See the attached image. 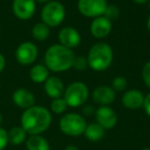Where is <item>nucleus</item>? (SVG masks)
Returning <instances> with one entry per match:
<instances>
[{
	"label": "nucleus",
	"mask_w": 150,
	"mask_h": 150,
	"mask_svg": "<svg viewBox=\"0 0 150 150\" xmlns=\"http://www.w3.org/2000/svg\"><path fill=\"white\" fill-rule=\"evenodd\" d=\"M52 114L46 108L32 106L24 111L21 117V127L29 135H40L50 127Z\"/></svg>",
	"instance_id": "f257e3e1"
},
{
	"label": "nucleus",
	"mask_w": 150,
	"mask_h": 150,
	"mask_svg": "<svg viewBox=\"0 0 150 150\" xmlns=\"http://www.w3.org/2000/svg\"><path fill=\"white\" fill-rule=\"evenodd\" d=\"M74 58L75 54L72 50L65 47L62 44H54L46 50L44 62L48 70L62 72L72 67Z\"/></svg>",
	"instance_id": "f03ea898"
},
{
	"label": "nucleus",
	"mask_w": 150,
	"mask_h": 150,
	"mask_svg": "<svg viewBox=\"0 0 150 150\" xmlns=\"http://www.w3.org/2000/svg\"><path fill=\"white\" fill-rule=\"evenodd\" d=\"M88 67L95 71H105L110 67L113 61V52L109 44L98 42L91 47L88 54Z\"/></svg>",
	"instance_id": "7ed1b4c3"
},
{
	"label": "nucleus",
	"mask_w": 150,
	"mask_h": 150,
	"mask_svg": "<svg viewBox=\"0 0 150 150\" xmlns=\"http://www.w3.org/2000/svg\"><path fill=\"white\" fill-rule=\"evenodd\" d=\"M88 125L83 116L77 113H67L60 119L59 127L63 134L70 137L83 135Z\"/></svg>",
	"instance_id": "20e7f679"
},
{
	"label": "nucleus",
	"mask_w": 150,
	"mask_h": 150,
	"mask_svg": "<svg viewBox=\"0 0 150 150\" xmlns=\"http://www.w3.org/2000/svg\"><path fill=\"white\" fill-rule=\"evenodd\" d=\"M88 98V88L83 82L76 81L65 88L64 99L72 108L82 106Z\"/></svg>",
	"instance_id": "39448f33"
},
{
	"label": "nucleus",
	"mask_w": 150,
	"mask_h": 150,
	"mask_svg": "<svg viewBox=\"0 0 150 150\" xmlns=\"http://www.w3.org/2000/svg\"><path fill=\"white\" fill-rule=\"evenodd\" d=\"M65 7L59 1H50L41 11L42 23L48 27H58L65 19Z\"/></svg>",
	"instance_id": "423d86ee"
},
{
	"label": "nucleus",
	"mask_w": 150,
	"mask_h": 150,
	"mask_svg": "<svg viewBox=\"0 0 150 150\" xmlns=\"http://www.w3.org/2000/svg\"><path fill=\"white\" fill-rule=\"evenodd\" d=\"M106 0H78L79 13L86 18H98L103 16L107 7Z\"/></svg>",
	"instance_id": "0eeeda50"
},
{
	"label": "nucleus",
	"mask_w": 150,
	"mask_h": 150,
	"mask_svg": "<svg viewBox=\"0 0 150 150\" xmlns=\"http://www.w3.org/2000/svg\"><path fill=\"white\" fill-rule=\"evenodd\" d=\"M97 123L101 125L104 129H110L116 125L117 115L112 108L108 106H101L95 112Z\"/></svg>",
	"instance_id": "6e6552de"
},
{
	"label": "nucleus",
	"mask_w": 150,
	"mask_h": 150,
	"mask_svg": "<svg viewBox=\"0 0 150 150\" xmlns=\"http://www.w3.org/2000/svg\"><path fill=\"white\" fill-rule=\"evenodd\" d=\"M38 54L37 47L32 42H24L20 44L16 52L17 61L22 65H30L36 60Z\"/></svg>",
	"instance_id": "1a4fd4ad"
},
{
	"label": "nucleus",
	"mask_w": 150,
	"mask_h": 150,
	"mask_svg": "<svg viewBox=\"0 0 150 150\" xmlns=\"http://www.w3.org/2000/svg\"><path fill=\"white\" fill-rule=\"evenodd\" d=\"M13 11L20 20H29L35 13V0H13Z\"/></svg>",
	"instance_id": "9d476101"
},
{
	"label": "nucleus",
	"mask_w": 150,
	"mask_h": 150,
	"mask_svg": "<svg viewBox=\"0 0 150 150\" xmlns=\"http://www.w3.org/2000/svg\"><path fill=\"white\" fill-rule=\"evenodd\" d=\"M58 37L60 40V44H62L65 47L70 48V50L77 47L81 41L79 32L72 27H65L61 29Z\"/></svg>",
	"instance_id": "9b49d317"
},
{
	"label": "nucleus",
	"mask_w": 150,
	"mask_h": 150,
	"mask_svg": "<svg viewBox=\"0 0 150 150\" xmlns=\"http://www.w3.org/2000/svg\"><path fill=\"white\" fill-rule=\"evenodd\" d=\"M112 29L111 22L105 17L95 18L91 24V33L96 38H104L108 36Z\"/></svg>",
	"instance_id": "f8f14e48"
},
{
	"label": "nucleus",
	"mask_w": 150,
	"mask_h": 150,
	"mask_svg": "<svg viewBox=\"0 0 150 150\" xmlns=\"http://www.w3.org/2000/svg\"><path fill=\"white\" fill-rule=\"evenodd\" d=\"M93 100L95 103L101 105V106H107L114 102L115 91L107 86H98L93 93Z\"/></svg>",
	"instance_id": "ddd939ff"
},
{
	"label": "nucleus",
	"mask_w": 150,
	"mask_h": 150,
	"mask_svg": "<svg viewBox=\"0 0 150 150\" xmlns=\"http://www.w3.org/2000/svg\"><path fill=\"white\" fill-rule=\"evenodd\" d=\"M144 95L138 90H129L123 94L121 102L122 105L127 109H139L143 106L144 103Z\"/></svg>",
	"instance_id": "4468645a"
},
{
	"label": "nucleus",
	"mask_w": 150,
	"mask_h": 150,
	"mask_svg": "<svg viewBox=\"0 0 150 150\" xmlns=\"http://www.w3.org/2000/svg\"><path fill=\"white\" fill-rule=\"evenodd\" d=\"M44 91L52 99H58L64 95L65 88L62 80L57 76L48 77L44 82Z\"/></svg>",
	"instance_id": "2eb2a0df"
},
{
	"label": "nucleus",
	"mask_w": 150,
	"mask_h": 150,
	"mask_svg": "<svg viewBox=\"0 0 150 150\" xmlns=\"http://www.w3.org/2000/svg\"><path fill=\"white\" fill-rule=\"evenodd\" d=\"M13 101L17 106L23 109H28L34 106V95L26 88H19L13 95Z\"/></svg>",
	"instance_id": "dca6fc26"
},
{
	"label": "nucleus",
	"mask_w": 150,
	"mask_h": 150,
	"mask_svg": "<svg viewBox=\"0 0 150 150\" xmlns=\"http://www.w3.org/2000/svg\"><path fill=\"white\" fill-rule=\"evenodd\" d=\"M27 150H50L47 140L40 135H31L26 142Z\"/></svg>",
	"instance_id": "f3484780"
},
{
	"label": "nucleus",
	"mask_w": 150,
	"mask_h": 150,
	"mask_svg": "<svg viewBox=\"0 0 150 150\" xmlns=\"http://www.w3.org/2000/svg\"><path fill=\"white\" fill-rule=\"evenodd\" d=\"M83 135L91 142H98L105 136V129L99 123L94 122L86 125Z\"/></svg>",
	"instance_id": "a211bd4d"
},
{
	"label": "nucleus",
	"mask_w": 150,
	"mask_h": 150,
	"mask_svg": "<svg viewBox=\"0 0 150 150\" xmlns=\"http://www.w3.org/2000/svg\"><path fill=\"white\" fill-rule=\"evenodd\" d=\"M48 74H50V71L47 67L44 65H35L30 70V78L35 83L45 82V80L48 78Z\"/></svg>",
	"instance_id": "6ab92c4d"
},
{
	"label": "nucleus",
	"mask_w": 150,
	"mask_h": 150,
	"mask_svg": "<svg viewBox=\"0 0 150 150\" xmlns=\"http://www.w3.org/2000/svg\"><path fill=\"white\" fill-rule=\"evenodd\" d=\"M7 138H8V143L13 145H21L25 142L27 133L22 127H13L7 133Z\"/></svg>",
	"instance_id": "aec40b11"
},
{
	"label": "nucleus",
	"mask_w": 150,
	"mask_h": 150,
	"mask_svg": "<svg viewBox=\"0 0 150 150\" xmlns=\"http://www.w3.org/2000/svg\"><path fill=\"white\" fill-rule=\"evenodd\" d=\"M32 36L38 41H44L50 36V27L44 23H38L32 29Z\"/></svg>",
	"instance_id": "412c9836"
},
{
	"label": "nucleus",
	"mask_w": 150,
	"mask_h": 150,
	"mask_svg": "<svg viewBox=\"0 0 150 150\" xmlns=\"http://www.w3.org/2000/svg\"><path fill=\"white\" fill-rule=\"evenodd\" d=\"M68 108V104L65 101L64 98H58V99H52V102L50 104V109L54 113L56 114H62L66 111Z\"/></svg>",
	"instance_id": "4be33fe9"
},
{
	"label": "nucleus",
	"mask_w": 150,
	"mask_h": 150,
	"mask_svg": "<svg viewBox=\"0 0 150 150\" xmlns=\"http://www.w3.org/2000/svg\"><path fill=\"white\" fill-rule=\"evenodd\" d=\"M103 17H105L106 19H108L109 21H114V20L118 19L119 17V9L116 5L114 4H109L107 5L106 9H105Z\"/></svg>",
	"instance_id": "5701e85b"
},
{
	"label": "nucleus",
	"mask_w": 150,
	"mask_h": 150,
	"mask_svg": "<svg viewBox=\"0 0 150 150\" xmlns=\"http://www.w3.org/2000/svg\"><path fill=\"white\" fill-rule=\"evenodd\" d=\"M127 86V78L123 76H117L112 81V88L116 92H123Z\"/></svg>",
	"instance_id": "b1692460"
},
{
	"label": "nucleus",
	"mask_w": 150,
	"mask_h": 150,
	"mask_svg": "<svg viewBox=\"0 0 150 150\" xmlns=\"http://www.w3.org/2000/svg\"><path fill=\"white\" fill-rule=\"evenodd\" d=\"M88 66V60H86V57L78 56V57H75V58H74L72 67L75 69V70L83 71V70H86Z\"/></svg>",
	"instance_id": "393cba45"
},
{
	"label": "nucleus",
	"mask_w": 150,
	"mask_h": 150,
	"mask_svg": "<svg viewBox=\"0 0 150 150\" xmlns=\"http://www.w3.org/2000/svg\"><path fill=\"white\" fill-rule=\"evenodd\" d=\"M142 78L145 84L150 88V62H147L142 69Z\"/></svg>",
	"instance_id": "a878e982"
},
{
	"label": "nucleus",
	"mask_w": 150,
	"mask_h": 150,
	"mask_svg": "<svg viewBox=\"0 0 150 150\" xmlns=\"http://www.w3.org/2000/svg\"><path fill=\"white\" fill-rule=\"evenodd\" d=\"M8 144V138H7V132L4 129L0 127V150H3Z\"/></svg>",
	"instance_id": "bb28decb"
},
{
	"label": "nucleus",
	"mask_w": 150,
	"mask_h": 150,
	"mask_svg": "<svg viewBox=\"0 0 150 150\" xmlns=\"http://www.w3.org/2000/svg\"><path fill=\"white\" fill-rule=\"evenodd\" d=\"M143 107H144V110H145L146 114L150 117V93L144 98Z\"/></svg>",
	"instance_id": "cd10ccee"
},
{
	"label": "nucleus",
	"mask_w": 150,
	"mask_h": 150,
	"mask_svg": "<svg viewBox=\"0 0 150 150\" xmlns=\"http://www.w3.org/2000/svg\"><path fill=\"white\" fill-rule=\"evenodd\" d=\"M82 112L84 113V115H88V116H91V115L94 114L96 111H95V109L93 108L92 106H86L83 108V110H82Z\"/></svg>",
	"instance_id": "c85d7f7f"
},
{
	"label": "nucleus",
	"mask_w": 150,
	"mask_h": 150,
	"mask_svg": "<svg viewBox=\"0 0 150 150\" xmlns=\"http://www.w3.org/2000/svg\"><path fill=\"white\" fill-rule=\"evenodd\" d=\"M4 66H5V59L2 54H0V73L2 72V70L4 69Z\"/></svg>",
	"instance_id": "c756f323"
},
{
	"label": "nucleus",
	"mask_w": 150,
	"mask_h": 150,
	"mask_svg": "<svg viewBox=\"0 0 150 150\" xmlns=\"http://www.w3.org/2000/svg\"><path fill=\"white\" fill-rule=\"evenodd\" d=\"M65 150H79V149H78V147H76L74 145H68L65 148Z\"/></svg>",
	"instance_id": "7c9ffc66"
},
{
	"label": "nucleus",
	"mask_w": 150,
	"mask_h": 150,
	"mask_svg": "<svg viewBox=\"0 0 150 150\" xmlns=\"http://www.w3.org/2000/svg\"><path fill=\"white\" fill-rule=\"evenodd\" d=\"M133 1L135 3H138V4H143V3H146L149 0H133Z\"/></svg>",
	"instance_id": "2f4dec72"
},
{
	"label": "nucleus",
	"mask_w": 150,
	"mask_h": 150,
	"mask_svg": "<svg viewBox=\"0 0 150 150\" xmlns=\"http://www.w3.org/2000/svg\"><path fill=\"white\" fill-rule=\"evenodd\" d=\"M147 29H148V31H149V33H150V16H149V18H148V20H147Z\"/></svg>",
	"instance_id": "473e14b6"
},
{
	"label": "nucleus",
	"mask_w": 150,
	"mask_h": 150,
	"mask_svg": "<svg viewBox=\"0 0 150 150\" xmlns=\"http://www.w3.org/2000/svg\"><path fill=\"white\" fill-rule=\"evenodd\" d=\"M35 1H38V2H40V3H47V2H50V0H35Z\"/></svg>",
	"instance_id": "72a5a7b5"
},
{
	"label": "nucleus",
	"mask_w": 150,
	"mask_h": 150,
	"mask_svg": "<svg viewBox=\"0 0 150 150\" xmlns=\"http://www.w3.org/2000/svg\"><path fill=\"white\" fill-rule=\"evenodd\" d=\"M1 121H2V116H1V113H0V125H1Z\"/></svg>",
	"instance_id": "f704fd0d"
},
{
	"label": "nucleus",
	"mask_w": 150,
	"mask_h": 150,
	"mask_svg": "<svg viewBox=\"0 0 150 150\" xmlns=\"http://www.w3.org/2000/svg\"><path fill=\"white\" fill-rule=\"evenodd\" d=\"M142 150H150V147H147V148H144V149H142Z\"/></svg>",
	"instance_id": "c9c22d12"
},
{
	"label": "nucleus",
	"mask_w": 150,
	"mask_h": 150,
	"mask_svg": "<svg viewBox=\"0 0 150 150\" xmlns=\"http://www.w3.org/2000/svg\"><path fill=\"white\" fill-rule=\"evenodd\" d=\"M149 2H150V0H149Z\"/></svg>",
	"instance_id": "e433bc0d"
}]
</instances>
